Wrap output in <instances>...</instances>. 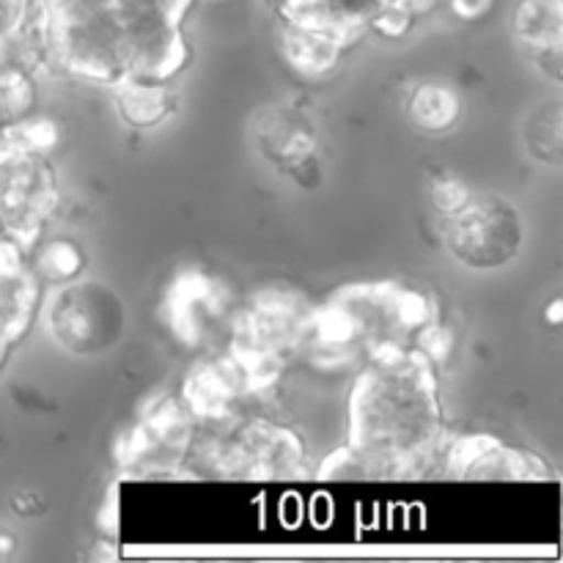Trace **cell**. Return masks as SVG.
Here are the masks:
<instances>
[{"label":"cell","mask_w":563,"mask_h":563,"mask_svg":"<svg viewBox=\"0 0 563 563\" xmlns=\"http://www.w3.org/2000/svg\"><path fill=\"white\" fill-rule=\"evenodd\" d=\"M561 317H563V300H553V306L548 308V322L561 324Z\"/></svg>","instance_id":"4fadbf2b"},{"label":"cell","mask_w":563,"mask_h":563,"mask_svg":"<svg viewBox=\"0 0 563 563\" xmlns=\"http://www.w3.org/2000/svg\"><path fill=\"white\" fill-rule=\"evenodd\" d=\"M432 198L434 203H438L440 209H443L445 214H454L456 209L465 207L467 201H471V190H467L465 185H462L460 179H454V176H445V179H440L438 185H434L432 190Z\"/></svg>","instance_id":"30bf717a"},{"label":"cell","mask_w":563,"mask_h":563,"mask_svg":"<svg viewBox=\"0 0 563 563\" xmlns=\"http://www.w3.org/2000/svg\"><path fill=\"white\" fill-rule=\"evenodd\" d=\"M561 0H522L515 9V33L528 49L561 47Z\"/></svg>","instance_id":"5b68a950"},{"label":"cell","mask_w":563,"mask_h":563,"mask_svg":"<svg viewBox=\"0 0 563 563\" xmlns=\"http://www.w3.org/2000/svg\"><path fill=\"white\" fill-rule=\"evenodd\" d=\"M449 471L460 478H539L544 465L526 451L506 449L489 434L460 438L445 454Z\"/></svg>","instance_id":"3957f363"},{"label":"cell","mask_w":563,"mask_h":563,"mask_svg":"<svg viewBox=\"0 0 563 563\" xmlns=\"http://www.w3.org/2000/svg\"><path fill=\"white\" fill-rule=\"evenodd\" d=\"M11 341L9 339H3V335H0V368H3V363H5V357H9V352H11Z\"/></svg>","instance_id":"9a60e30c"},{"label":"cell","mask_w":563,"mask_h":563,"mask_svg":"<svg viewBox=\"0 0 563 563\" xmlns=\"http://www.w3.org/2000/svg\"><path fill=\"white\" fill-rule=\"evenodd\" d=\"M229 308V291L218 278L187 269L176 275L165 295V319L181 344L198 346L209 333V322L223 317Z\"/></svg>","instance_id":"7a4b0ae2"},{"label":"cell","mask_w":563,"mask_h":563,"mask_svg":"<svg viewBox=\"0 0 563 563\" xmlns=\"http://www.w3.org/2000/svg\"><path fill=\"white\" fill-rule=\"evenodd\" d=\"M11 550H14V537L5 531H0V559H3V555H9Z\"/></svg>","instance_id":"5bb4252c"},{"label":"cell","mask_w":563,"mask_h":563,"mask_svg":"<svg viewBox=\"0 0 563 563\" xmlns=\"http://www.w3.org/2000/svg\"><path fill=\"white\" fill-rule=\"evenodd\" d=\"M115 91H119L121 115L132 126L159 124L170 113V104H174L168 82L126 80L121 86H115Z\"/></svg>","instance_id":"8992f818"},{"label":"cell","mask_w":563,"mask_h":563,"mask_svg":"<svg viewBox=\"0 0 563 563\" xmlns=\"http://www.w3.org/2000/svg\"><path fill=\"white\" fill-rule=\"evenodd\" d=\"M410 113L412 121L423 126V130H449L456 121V115H460V99H456L454 91L443 86H421L412 93Z\"/></svg>","instance_id":"52a82bcc"},{"label":"cell","mask_w":563,"mask_h":563,"mask_svg":"<svg viewBox=\"0 0 563 563\" xmlns=\"http://www.w3.org/2000/svg\"><path fill=\"white\" fill-rule=\"evenodd\" d=\"M99 317H104V311L99 313L97 302L88 295V286H75V289H64L55 297L49 328L64 346L88 352L97 350L104 341V324L93 322Z\"/></svg>","instance_id":"277c9868"},{"label":"cell","mask_w":563,"mask_h":563,"mask_svg":"<svg viewBox=\"0 0 563 563\" xmlns=\"http://www.w3.org/2000/svg\"><path fill=\"white\" fill-rule=\"evenodd\" d=\"M27 5H31V0H0V44L20 31Z\"/></svg>","instance_id":"8fae6325"},{"label":"cell","mask_w":563,"mask_h":563,"mask_svg":"<svg viewBox=\"0 0 563 563\" xmlns=\"http://www.w3.org/2000/svg\"><path fill=\"white\" fill-rule=\"evenodd\" d=\"M537 121L542 124V130H539L537 124H531V130H528V146H531V152L537 154L539 159L559 165V154H561L559 104H553L550 110H542V113L537 115Z\"/></svg>","instance_id":"9c48e42d"},{"label":"cell","mask_w":563,"mask_h":563,"mask_svg":"<svg viewBox=\"0 0 563 563\" xmlns=\"http://www.w3.org/2000/svg\"><path fill=\"white\" fill-rule=\"evenodd\" d=\"M451 9L462 20H478L493 9V0H451Z\"/></svg>","instance_id":"7c38bea8"},{"label":"cell","mask_w":563,"mask_h":563,"mask_svg":"<svg viewBox=\"0 0 563 563\" xmlns=\"http://www.w3.org/2000/svg\"><path fill=\"white\" fill-rule=\"evenodd\" d=\"M449 218L445 240H449L451 253L467 267H500L520 251L522 220L500 198H471Z\"/></svg>","instance_id":"6da1fadb"},{"label":"cell","mask_w":563,"mask_h":563,"mask_svg":"<svg viewBox=\"0 0 563 563\" xmlns=\"http://www.w3.org/2000/svg\"><path fill=\"white\" fill-rule=\"evenodd\" d=\"M33 269L42 280H55L66 284L82 269V251L71 240H55L47 247L38 251V258L33 262Z\"/></svg>","instance_id":"ba28073f"}]
</instances>
